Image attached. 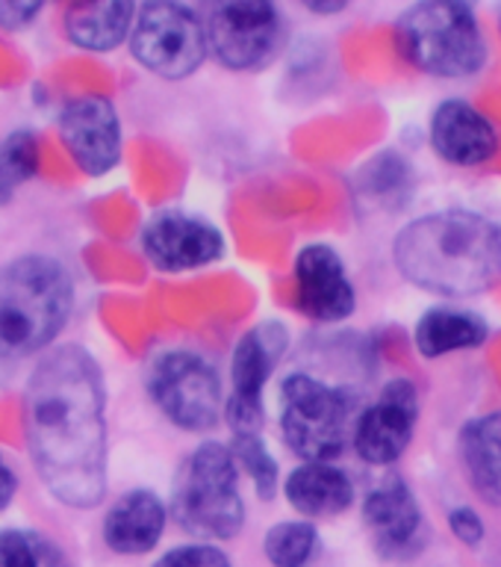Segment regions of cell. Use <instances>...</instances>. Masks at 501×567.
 <instances>
[{
    "label": "cell",
    "instance_id": "1",
    "mask_svg": "<svg viewBox=\"0 0 501 567\" xmlns=\"http://www.w3.org/2000/svg\"><path fill=\"white\" fill-rule=\"evenodd\" d=\"M27 443L44 487L71 508L106 496L104 372L83 346H62L27 384Z\"/></svg>",
    "mask_w": 501,
    "mask_h": 567
},
{
    "label": "cell",
    "instance_id": "2",
    "mask_svg": "<svg viewBox=\"0 0 501 567\" xmlns=\"http://www.w3.org/2000/svg\"><path fill=\"white\" fill-rule=\"evenodd\" d=\"M393 257L419 290L463 299L501 275V230L476 213L442 210L398 230Z\"/></svg>",
    "mask_w": 501,
    "mask_h": 567
},
{
    "label": "cell",
    "instance_id": "3",
    "mask_svg": "<svg viewBox=\"0 0 501 567\" xmlns=\"http://www.w3.org/2000/svg\"><path fill=\"white\" fill-rule=\"evenodd\" d=\"M74 308L71 275L53 257L27 255L0 269V358H27L56 340Z\"/></svg>",
    "mask_w": 501,
    "mask_h": 567
},
{
    "label": "cell",
    "instance_id": "4",
    "mask_svg": "<svg viewBox=\"0 0 501 567\" xmlns=\"http://www.w3.org/2000/svg\"><path fill=\"white\" fill-rule=\"evenodd\" d=\"M171 514L180 529L198 538H233L246 523L239 467L221 443H201L180 464L171 491Z\"/></svg>",
    "mask_w": 501,
    "mask_h": 567
},
{
    "label": "cell",
    "instance_id": "5",
    "mask_svg": "<svg viewBox=\"0 0 501 567\" xmlns=\"http://www.w3.org/2000/svg\"><path fill=\"white\" fill-rule=\"evenodd\" d=\"M398 44L416 69L434 78H469L487 60V42L467 3L431 0L398 18Z\"/></svg>",
    "mask_w": 501,
    "mask_h": 567
},
{
    "label": "cell",
    "instance_id": "6",
    "mask_svg": "<svg viewBox=\"0 0 501 567\" xmlns=\"http://www.w3.org/2000/svg\"><path fill=\"white\" fill-rule=\"evenodd\" d=\"M352 429V399L322 379L295 372L281 388V432L295 455L307 461L336 458Z\"/></svg>",
    "mask_w": 501,
    "mask_h": 567
},
{
    "label": "cell",
    "instance_id": "7",
    "mask_svg": "<svg viewBox=\"0 0 501 567\" xmlns=\"http://www.w3.org/2000/svg\"><path fill=\"white\" fill-rule=\"evenodd\" d=\"M207 48V24L184 3H148L139 9L131 51L157 78H189L201 69Z\"/></svg>",
    "mask_w": 501,
    "mask_h": 567
},
{
    "label": "cell",
    "instance_id": "8",
    "mask_svg": "<svg viewBox=\"0 0 501 567\" xmlns=\"http://www.w3.org/2000/svg\"><path fill=\"white\" fill-rule=\"evenodd\" d=\"M148 393L184 432H207L221 411L219 375L201 354L166 352L150 363Z\"/></svg>",
    "mask_w": 501,
    "mask_h": 567
},
{
    "label": "cell",
    "instance_id": "9",
    "mask_svg": "<svg viewBox=\"0 0 501 567\" xmlns=\"http://www.w3.org/2000/svg\"><path fill=\"white\" fill-rule=\"evenodd\" d=\"M283 27L278 9L265 0L216 3L207 18V42L221 65L246 71L272 60L281 44Z\"/></svg>",
    "mask_w": 501,
    "mask_h": 567
},
{
    "label": "cell",
    "instance_id": "10",
    "mask_svg": "<svg viewBox=\"0 0 501 567\" xmlns=\"http://www.w3.org/2000/svg\"><path fill=\"white\" fill-rule=\"evenodd\" d=\"M419 396L407 379L389 381L380 399L357 416L354 423V450L366 464L387 467L396 464L414 441Z\"/></svg>",
    "mask_w": 501,
    "mask_h": 567
},
{
    "label": "cell",
    "instance_id": "11",
    "mask_svg": "<svg viewBox=\"0 0 501 567\" xmlns=\"http://www.w3.org/2000/svg\"><path fill=\"white\" fill-rule=\"evenodd\" d=\"M283 349H286V334L281 326L265 322V326L251 328L242 340H239L237 352H233V399L228 405V420L237 429V434H254L260 416H263V388L269 375L274 372L281 361Z\"/></svg>",
    "mask_w": 501,
    "mask_h": 567
},
{
    "label": "cell",
    "instance_id": "12",
    "mask_svg": "<svg viewBox=\"0 0 501 567\" xmlns=\"http://www.w3.org/2000/svg\"><path fill=\"white\" fill-rule=\"evenodd\" d=\"M60 136L86 175H106L122 157V124L106 97L86 95L65 104L60 113Z\"/></svg>",
    "mask_w": 501,
    "mask_h": 567
},
{
    "label": "cell",
    "instance_id": "13",
    "mask_svg": "<svg viewBox=\"0 0 501 567\" xmlns=\"http://www.w3.org/2000/svg\"><path fill=\"white\" fill-rule=\"evenodd\" d=\"M142 248L157 269L186 272L195 266L212 264L221 255V234L189 213H157L142 230Z\"/></svg>",
    "mask_w": 501,
    "mask_h": 567
},
{
    "label": "cell",
    "instance_id": "14",
    "mask_svg": "<svg viewBox=\"0 0 501 567\" xmlns=\"http://www.w3.org/2000/svg\"><path fill=\"white\" fill-rule=\"evenodd\" d=\"M299 308L319 322H340L352 317L354 287L345 266L331 246H307L295 264Z\"/></svg>",
    "mask_w": 501,
    "mask_h": 567
},
{
    "label": "cell",
    "instance_id": "15",
    "mask_svg": "<svg viewBox=\"0 0 501 567\" xmlns=\"http://www.w3.org/2000/svg\"><path fill=\"white\" fill-rule=\"evenodd\" d=\"M363 520H366V529H369L375 547L384 556L401 558L410 549L419 547L422 514H419V503H416L414 491L401 478H387L384 485L375 487L366 496Z\"/></svg>",
    "mask_w": 501,
    "mask_h": 567
},
{
    "label": "cell",
    "instance_id": "16",
    "mask_svg": "<svg viewBox=\"0 0 501 567\" xmlns=\"http://www.w3.org/2000/svg\"><path fill=\"white\" fill-rule=\"evenodd\" d=\"M431 145L451 166H481L499 148L495 127L467 101H446L431 118Z\"/></svg>",
    "mask_w": 501,
    "mask_h": 567
},
{
    "label": "cell",
    "instance_id": "17",
    "mask_svg": "<svg viewBox=\"0 0 501 567\" xmlns=\"http://www.w3.org/2000/svg\"><path fill=\"white\" fill-rule=\"evenodd\" d=\"M166 529V505L150 491H131L109 508L104 520L106 547L122 556H142L157 547Z\"/></svg>",
    "mask_w": 501,
    "mask_h": 567
},
{
    "label": "cell",
    "instance_id": "18",
    "mask_svg": "<svg viewBox=\"0 0 501 567\" xmlns=\"http://www.w3.org/2000/svg\"><path fill=\"white\" fill-rule=\"evenodd\" d=\"M460 458L469 485L490 505H501V411L469 420L460 432Z\"/></svg>",
    "mask_w": 501,
    "mask_h": 567
},
{
    "label": "cell",
    "instance_id": "19",
    "mask_svg": "<svg viewBox=\"0 0 501 567\" xmlns=\"http://www.w3.org/2000/svg\"><path fill=\"white\" fill-rule=\"evenodd\" d=\"M283 487L292 508L304 517H334L343 514L354 499L348 476L325 461H310L292 470Z\"/></svg>",
    "mask_w": 501,
    "mask_h": 567
},
{
    "label": "cell",
    "instance_id": "20",
    "mask_svg": "<svg viewBox=\"0 0 501 567\" xmlns=\"http://www.w3.org/2000/svg\"><path fill=\"white\" fill-rule=\"evenodd\" d=\"M136 7L127 0L109 3H71L65 9V33L83 51H113L131 33Z\"/></svg>",
    "mask_w": 501,
    "mask_h": 567
},
{
    "label": "cell",
    "instance_id": "21",
    "mask_svg": "<svg viewBox=\"0 0 501 567\" xmlns=\"http://www.w3.org/2000/svg\"><path fill=\"white\" fill-rule=\"evenodd\" d=\"M484 340L487 322L469 310H428L416 326V346L425 358H440V354L458 352V349H476Z\"/></svg>",
    "mask_w": 501,
    "mask_h": 567
},
{
    "label": "cell",
    "instance_id": "22",
    "mask_svg": "<svg viewBox=\"0 0 501 567\" xmlns=\"http://www.w3.org/2000/svg\"><path fill=\"white\" fill-rule=\"evenodd\" d=\"M263 547L274 567H307L319 553V532L307 520L278 523L265 535Z\"/></svg>",
    "mask_w": 501,
    "mask_h": 567
},
{
    "label": "cell",
    "instance_id": "23",
    "mask_svg": "<svg viewBox=\"0 0 501 567\" xmlns=\"http://www.w3.org/2000/svg\"><path fill=\"white\" fill-rule=\"evenodd\" d=\"M0 567H71L51 538L39 532L0 529Z\"/></svg>",
    "mask_w": 501,
    "mask_h": 567
},
{
    "label": "cell",
    "instance_id": "24",
    "mask_svg": "<svg viewBox=\"0 0 501 567\" xmlns=\"http://www.w3.org/2000/svg\"><path fill=\"white\" fill-rule=\"evenodd\" d=\"M39 168V148L33 133L15 131L7 140H0V207L15 195L24 181L35 175Z\"/></svg>",
    "mask_w": 501,
    "mask_h": 567
},
{
    "label": "cell",
    "instance_id": "25",
    "mask_svg": "<svg viewBox=\"0 0 501 567\" xmlns=\"http://www.w3.org/2000/svg\"><path fill=\"white\" fill-rule=\"evenodd\" d=\"M230 452H233L237 467L254 482L257 494L263 499H272L278 491V464L265 450V443L257 434H233Z\"/></svg>",
    "mask_w": 501,
    "mask_h": 567
},
{
    "label": "cell",
    "instance_id": "26",
    "mask_svg": "<svg viewBox=\"0 0 501 567\" xmlns=\"http://www.w3.org/2000/svg\"><path fill=\"white\" fill-rule=\"evenodd\" d=\"M154 567H230V558L212 544H189L166 553Z\"/></svg>",
    "mask_w": 501,
    "mask_h": 567
},
{
    "label": "cell",
    "instance_id": "27",
    "mask_svg": "<svg viewBox=\"0 0 501 567\" xmlns=\"http://www.w3.org/2000/svg\"><path fill=\"white\" fill-rule=\"evenodd\" d=\"M449 526L451 535L460 540V544H467V547H478L481 540H484V523L478 517L472 508H455L449 514Z\"/></svg>",
    "mask_w": 501,
    "mask_h": 567
},
{
    "label": "cell",
    "instance_id": "28",
    "mask_svg": "<svg viewBox=\"0 0 501 567\" xmlns=\"http://www.w3.org/2000/svg\"><path fill=\"white\" fill-rule=\"evenodd\" d=\"M39 12H42V3L0 0V27H3V30H24Z\"/></svg>",
    "mask_w": 501,
    "mask_h": 567
},
{
    "label": "cell",
    "instance_id": "29",
    "mask_svg": "<svg viewBox=\"0 0 501 567\" xmlns=\"http://www.w3.org/2000/svg\"><path fill=\"white\" fill-rule=\"evenodd\" d=\"M18 491V478L12 473V467L7 464V458L0 455V508H7L12 503V496Z\"/></svg>",
    "mask_w": 501,
    "mask_h": 567
},
{
    "label": "cell",
    "instance_id": "30",
    "mask_svg": "<svg viewBox=\"0 0 501 567\" xmlns=\"http://www.w3.org/2000/svg\"><path fill=\"white\" fill-rule=\"evenodd\" d=\"M345 3H307V9H313V12H340Z\"/></svg>",
    "mask_w": 501,
    "mask_h": 567
}]
</instances>
